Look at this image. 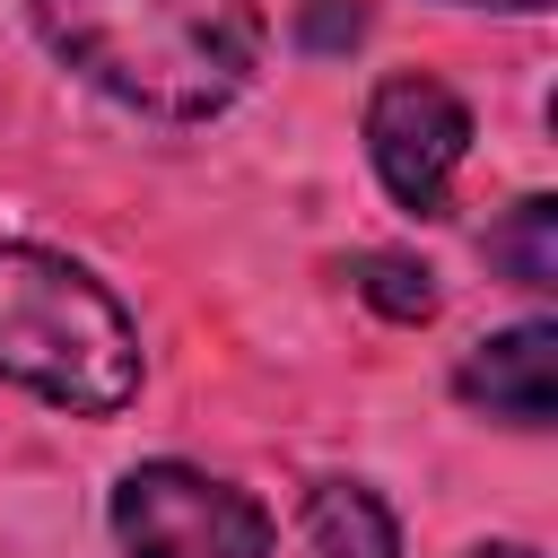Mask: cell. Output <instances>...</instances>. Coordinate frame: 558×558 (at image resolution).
Returning <instances> with one entry per match:
<instances>
[{
    "label": "cell",
    "instance_id": "4",
    "mask_svg": "<svg viewBox=\"0 0 558 558\" xmlns=\"http://www.w3.org/2000/svg\"><path fill=\"white\" fill-rule=\"evenodd\" d=\"M366 157H375V174H384V192H392L401 209L436 218V209L453 201L462 157H471V105H462L445 78L401 70V78H384V87L366 96Z\"/></svg>",
    "mask_w": 558,
    "mask_h": 558
},
{
    "label": "cell",
    "instance_id": "2",
    "mask_svg": "<svg viewBox=\"0 0 558 558\" xmlns=\"http://www.w3.org/2000/svg\"><path fill=\"white\" fill-rule=\"evenodd\" d=\"M0 375L52 410L113 418L140 392V331L122 296L44 244H0Z\"/></svg>",
    "mask_w": 558,
    "mask_h": 558
},
{
    "label": "cell",
    "instance_id": "8",
    "mask_svg": "<svg viewBox=\"0 0 558 558\" xmlns=\"http://www.w3.org/2000/svg\"><path fill=\"white\" fill-rule=\"evenodd\" d=\"M357 296L375 305V314H392V323H427L436 314V270L427 262H410V253H357Z\"/></svg>",
    "mask_w": 558,
    "mask_h": 558
},
{
    "label": "cell",
    "instance_id": "6",
    "mask_svg": "<svg viewBox=\"0 0 558 558\" xmlns=\"http://www.w3.org/2000/svg\"><path fill=\"white\" fill-rule=\"evenodd\" d=\"M305 558H401V532H392V514H384L375 488L323 480L305 497Z\"/></svg>",
    "mask_w": 558,
    "mask_h": 558
},
{
    "label": "cell",
    "instance_id": "3",
    "mask_svg": "<svg viewBox=\"0 0 558 558\" xmlns=\"http://www.w3.org/2000/svg\"><path fill=\"white\" fill-rule=\"evenodd\" d=\"M113 541L122 558H270V514L192 462H140L113 488Z\"/></svg>",
    "mask_w": 558,
    "mask_h": 558
},
{
    "label": "cell",
    "instance_id": "10",
    "mask_svg": "<svg viewBox=\"0 0 558 558\" xmlns=\"http://www.w3.org/2000/svg\"><path fill=\"white\" fill-rule=\"evenodd\" d=\"M471 558H541V549H523V541H497V549H471Z\"/></svg>",
    "mask_w": 558,
    "mask_h": 558
},
{
    "label": "cell",
    "instance_id": "7",
    "mask_svg": "<svg viewBox=\"0 0 558 558\" xmlns=\"http://www.w3.org/2000/svg\"><path fill=\"white\" fill-rule=\"evenodd\" d=\"M488 262H497L514 288H558V201H549V192H523V201L488 227Z\"/></svg>",
    "mask_w": 558,
    "mask_h": 558
},
{
    "label": "cell",
    "instance_id": "1",
    "mask_svg": "<svg viewBox=\"0 0 558 558\" xmlns=\"http://www.w3.org/2000/svg\"><path fill=\"white\" fill-rule=\"evenodd\" d=\"M44 44L157 122H209L262 70L253 0H35Z\"/></svg>",
    "mask_w": 558,
    "mask_h": 558
},
{
    "label": "cell",
    "instance_id": "9",
    "mask_svg": "<svg viewBox=\"0 0 558 558\" xmlns=\"http://www.w3.org/2000/svg\"><path fill=\"white\" fill-rule=\"evenodd\" d=\"M296 35H305L314 52H349V44L366 35V0H305V9H296Z\"/></svg>",
    "mask_w": 558,
    "mask_h": 558
},
{
    "label": "cell",
    "instance_id": "11",
    "mask_svg": "<svg viewBox=\"0 0 558 558\" xmlns=\"http://www.w3.org/2000/svg\"><path fill=\"white\" fill-rule=\"evenodd\" d=\"M480 9H549V0H480Z\"/></svg>",
    "mask_w": 558,
    "mask_h": 558
},
{
    "label": "cell",
    "instance_id": "5",
    "mask_svg": "<svg viewBox=\"0 0 558 558\" xmlns=\"http://www.w3.org/2000/svg\"><path fill=\"white\" fill-rule=\"evenodd\" d=\"M453 392H462L471 410L506 418V427H549V410H558V331H549V323H514V331L480 340V349L462 357Z\"/></svg>",
    "mask_w": 558,
    "mask_h": 558
}]
</instances>
